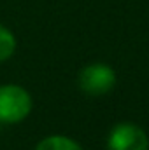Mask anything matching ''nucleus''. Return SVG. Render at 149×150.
<instances>
[{"label":"nucleus","mask_w":149,"mask_h":150,"mask_svg":"<svg viewBox=\"0 0 149 150\" xmlns=\"http://www.w3.org/2000/svg\"><path fill=\"white\" fill-rule=\"evenodd\" d=\"M16 47H18V40L14 33L7 26L0 25V63L11 59L16 52Z\"/></svg>","instance_id":"39448f33"},{"label":"nucleus","mask_w":149,"mask_h":150,"mask_svg":"<svg viewBox=\"0 0 149 150\" xmlns=\"http://www.w3.org/2000/svg\"><path fill=\"white\" fill-rule=\"evenodd\" d=\"M107 150H149V138L139 124L119 122L107 136Z\"/></svg>","instance_id":"7ed1b4c3"},{"label":"nucleus","mask_w":149,"mask_h":150,"mask_svg":"<svg viewBox=\"0 0 149 150\" xmlns=\"http://www.w3.org/2000/svg\"><path fill=\"white\" fill-rule=\"evenodd\" d=\"M116 82H117L116 70L111 65L102 63V61L86 65L84 68H81V72L77 75L79 89L90 96H104V94L111 93Z\"/></svg>","instance_id":"f03ea898"},{"label":"nucleus","mask_w":149,"mask_h":150,"mask_svg":"<svg viewBox=\"0 0 149 150\" xmlns=\"http://www.w3.org/2000/svg\"><path fill=\"white\" fill-rule=\"evenodd\" d=\"M34 108L32 94L19 84L0 86V122L2 124H19Z\"/></svg>","instance_id":"f257e3e1"},{"label":"nucleus","mask_w":149,"mask_h":150,"mask_svg":"<svg viewBox=\"0 0 149 150\" xmlns=\"http://www.w3.org/2000/svg\"><path fill=\"white\" fill-rule=\"evenodd\" d=\"M34 150H84L79 142L63 134H49L42 138Z\"/></svg>","instance_id":"20e7f679"}]
</instances>
